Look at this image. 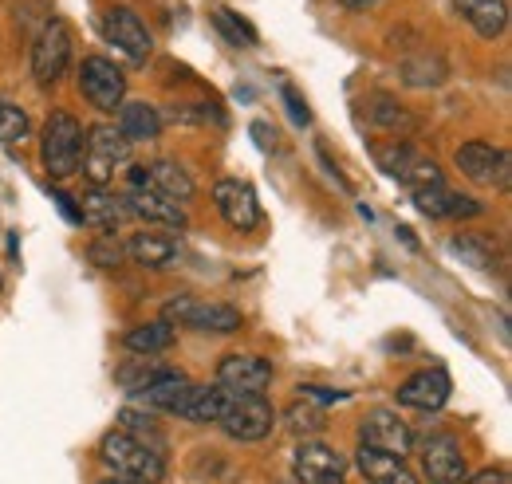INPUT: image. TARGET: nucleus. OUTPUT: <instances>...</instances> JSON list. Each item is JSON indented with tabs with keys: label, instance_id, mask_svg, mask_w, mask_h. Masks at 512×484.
<instances>
[{
	"label": "nucleus",
	"instance_id": "obj_16",
	"mask_svg": "<svg viewBox=\"0 0 512 484\" xmlns=\"http://www.w3.org/2000/svg\"><path fill=\"white\" fill-rule=\"evenodd\" d=\"M359 437H363L367 449H379V453L402 457V461H406V453H414V433L390 410H371L359 425Z\"/></svg>",
	"mask_w": 512,
	"mask_h": 484
},
{
	"label": "nucleus",
	"instance_id": "obj_3",
	"mask_svg": "<svg viewBox=\"0 0 512 484\" xmlns=\"http://www.w3.org/2000/svg\"><path fill=\"white\" fill-rule=\"evenodd\" d=\"M99 457L119 473V477H134L142 484H162L166 477V457L142 441H134L123 429H111L99 445Z\"/></svg>",
	"mask_w": 512,
	"mask_h": 484
},
{
	"label": "nucleus",
	"instance_id": "obj_24",
	"mask_svg": "<svg viewBox=\"0 0 512 484\" xmlns=\"http://www.w3.org/2000/svg\"><path fill=\"white\" fill-rule=\"evenodd\" d=\"M355 465H359V473L367 477V484H418L414 469H410L402 457H390V453L367 449V445L359 449Z\"/></svg>",
	"mask_w": 512,
	"mask_h": 484
},
{
	"label": "nucleus",
	"instance_id": "obj_15",
	"mask_svg": "<svg viewBox=\"0 0 512 484\" xmlns=\"http://www.w3.org/2000/svg\"><path fill=\"white\" fill-rule=\"evenodd\" d=\"M418 449H422V469H426L430 484L465 481V453L453 433H430Z\"/></svg>",
	"mask_w": 512,
	"mask_h": 484
},
{
	"label": "nucleus",
	"instance_id": "obj_13",
	"mask_svg": "<svg viewBox=\"0 0 512 484\" xmlns=\"http://www.w3.org/2000/svg\"><path fill=\"white\" fill-rule=\"evenodd\" d=\"M453 394V378H449L442 366H430V370H418L410 374L402 386H398V406L406 410H422V414H434L442 410Z\"/></svg>",
	"mask_w": 512,
	"mask_h": 484
},
{
	"label": "nucleus",
	"instance_id": "obj_20",
	"mask_svg": "<svg viewBox=\"0 0 512 484\" xmlns=\"http://www.w3.org/2000/svg\"><path fill=\"white\" fill-rule=\"evenodd\" d=\"M115 115H119L115 130L127 138L130 146H134V142H154V138L162 134V115H158V107L146 103V99H130Z\"/></svg>",
	"mask_w": 512,
	"mask_h": 484
},
{
	"label": "nucleus",
	"instance_id": "obj_38",
	"mask_svg": "<svg viewBox=\"0 0 512 484\" xmlns=\"http://www.w3.org/2000/svg\"><path fill=\"white\" fill-rule=\"evenodd\" d=\"M52 201L60 205V213H64L71 225H83V221H79V205H75V197H71V193H64V189H52Z\"/></svg>",
	"mask_w": 512,
	"mask_h": 484
},
{
	"label": "nucleus",
	"instance_id": "obj_23",
	"mask_svg": "<svg viewBox=\"0 0 512 484\" xmlns=\"http://www.w3.org/2000/svg\"><path fill=\"white\" fill-rule=\"evenodd\" d=\"M229 406V394L221 386H190V394L178 406V418L190 425H217Z\"/></svg>",
	"mask_w": 512,
	"mask_h": 484
},
{
	"label": "nucleus",
	"instance_id": "obj_36",
	"mask_svg": "<svg viewBox=\"0 0 512 484\" xmlns=\"http://www.w3.org/2000/svg\"><path fill=\"white\" fill-rule=\"evenodd\" d=\"M280 95H284V103H288V119L296 122V126H308V122H312V111H308L304 95H300L292 83H280Z\"/></svg>",
	"mask_w": 512,
	"mask_h": 484
},
{
	"label": "nucleus",
	"instance_id": "obj_7",
	"mask_svg": "<svg viewBox=\"0 0 512 484\" xmlns=\"http://www.w3.org/2000/svg\"><path fill=\"white\" fill-rule=\"evenodd\" d=\"M217 425L233 441H264L272 433V425H276V410H272V402L264 394H249V398L229 394V406H225Z\"/></svg>",
	"mask_w": 512,
	"mask_h": 484
},
{
	"label": "nucleus",
	"instance_id": "obj_43",
	"mask_svg": "<svg viewBox=\"0 0 512 484\" xmlns=\"http://www.w3.org/2000/svg\"><path fill=\"white\" fill-rule=\"evenodd\" d=\"M99 484H142V481H134V477H119V473H115V477H107V481H99Z\"/></svg>",
	"mask_w": 512,
	"mask_h": 484
},
{
	"label": "nucleus",
	"instance_id": "obj_35",
	"mask_svg": "<svg viewBox=\"0 0 512 484\" xmlns=\"http://www.w3.org/2000/svg\"><path fill=\"white\" fill-rule=\"evenodd\" d=\"M87 256H91L99 268H119L127 252H123V244L115 241V237H103V241H95L91 248H87Z\"/></svg>",
	"mask_w": 512,
	"mask_h": 484
},
{
	"label": "nucleus",
	"instance_id": "obj_26",
	"mask_svg": "<svg viewBox=\"0 0 512 484\" xmlns=\"http://www.w3.org/2000/svg\"><path fill=\"white\" fill-rule=\"evenodd\" d=\"M146 189H154V193H162V197L186 205V201L193 197V178L178 166V162L158 158V162L146 166Z\"/></svg>",
	"mask_w": 512,
	"mask_h": 484
},
{
	"label": "nucleus",
	"instance_id": "obj_11",
	"mask_svg": "<svg viewBox=\"0 0 512 484\" xmlns=\"http://www.w3.org/2000/svg\"><path fill=\"white\" fill-rule=\"evenodd\" d=\"M217 386L225 394H237V398L264 394L272 386V363L260 355H225L217 363Z\"/></svg>",
	"mask_w": 512,
	"mask_h": 484
},
{
	"label": "nucleus",
	"instance_id": "obj_1",
	"mask_svg": "<svg viewBox=\"0 0 512 484\" xmlns=\"http://www.w3.org/2000/svg\"><path fill=\"white\" fill-rule=\"evenodd\" d=\"M83 122L67 111H56L52 119L44 122V138H40V158H44V170L48 178L64 182L71 174H79V162H83Z\"/></svg>",
	"mask_w": 512,
	"mask_h": 484
},
{
	"label": "nucleus",
	"instance_id": "obj_37",
	"mask_svg": "<svg viewBox=\"0 0 512 484\" xmlns=\"http://www.w3.org/2000/svg\"><path fill=\"white\" fill-rule=\"evenodd\" d=\"M304 402H347V390H323V386H300Z\"/></svg>",
	"mask_w": 512,
	"mask_h": 484
},
{
	"label": "nucleus",
	"instance_id": "obj_4",
	"mask_svg": "<svg viewBox=\"0 0 512 484\" xmlns=\"http://www.w3.org/2000/svg\"><path fill=\"white\" fill-rule=\"evenodd\" d=\"M162 319L170 327H193V331H213V335H233L245 327V315L233 303H209L197 296H174L162 307Z\"/></svg>",
	"mask_w": 512,
	"mask_h": 484
},
{
	"label": "nucleus",
	"instance_id": "obj_32",
	"mask_svg": "<svg viewBox=\"0 0 512 484\" xmlns=\"http://www.w3.org/2000/svg\"><path fill=\"white\" fill-rule=\"evenodd\" d=\"M119 429L130 433L134 441H142V445L158 449V453H162V445H166V441H162V429L154 425V418H150V414H142V410H134V406H127V410L119 414Z\"/></svg>",
	"mask_w": 512,
	"mask_h": 484
},
{
	"label": "nucleus",
	"instance_id": "obj_39",
	"mask_svg": "<svg viewBox=\"0 0 512 484\" xmlns=\"http://www.w3.org/2000/svg\"><path fill=\"white\" fill-rule=\"evenodd\" d=\"M253 138L264 154H268V150H276V130H272L268 122H253Z\"/></svg>",
	"mask_w": 512,
	"mask_h": 484
},
{
	"label": "nucleus",
	"instance_id": "obj_10",
	"mask_svg": "<svg viewBox=\"0 0 512 484\" xmlns=\"http://www.w3.org/2000/svg\"><path fill=\"white\" fill-rule=\"evenodd\" d=\"M292 473L300 484H343L347 481V457L323 441H304L292 453Z\"/></svg>",
	"mask_w": 512,
	"mask_h": 484
},
{
	"label": "nucleus",
	"instance_id": "obj_34",
	"mask_svg": "<svg viewBox=\"0 0 512 484\" xmlns=\"http://www.w3.org/2000/svg\"><path fill=\"white\" fill-rule=\"evenodd\" d=\"M288 429H292L296 437L320 433V429H323V414L316 410V406H304V402H296V406L288 410Z\"/></svg>",
	"mask_w": 512,
	"mask_h": 484
},
{
	"label": "nucleus",
	"instance_id": "obj_5",
	"mask_svg": "<svg viewBox=\"0 0 512 484\" xmlns=\"http://www.w3.org/2000/svg\"><path fill=\"white\" fill-rule=\"evenodd\" d=\"M130 158V142L115 130V126H107V122H99V126H91L87 130V138H83V174L91 178L95 189H107V182L115 178V166H123Z\"/></svg>",
	"mask_w": 512,
	"mask_h": 484
},
{
	"label": "nucleus",
	"instance_id": "obj_30",
	"mask_svg": "<svg viewBox=\"0 0 512 484\" xmlns=\"http://www.w3.org/2000/svg\"><path fill=\"white\" fill-rule=\"evenodd\" d=\"M213 24H217V32H221L233 48H256V28L249 20H241L233 8H213Z\"/></svg>",
	"mask_w": 512,
	"mask_h": 484
},
{
	"label": "nucleus",
	"instance_id": "obj_25",
	"mask_svg": "<svg viewBox=\"0 0 512 484\" xmlns=\"http://www.w3.org/2000/svg\"><path fill=\"white\" fill-rule=\"evenodd\" d=\"M457 12L485 40H497L505 32V24H509V0H457Z\"/></svg>",
	"mask_w": 512,
	"mask_h": 484
},
{
	"label": "nucleus",
	"instance_id": "obj_8",
	"mask_svg": "<svg viewBox=\"0 0 512 484\" xmlns=\"http://www.w3.org/2000/svg\"><path fill=\"white\" fill-rule=\"evenodd\" d=\"M67 63H71V28L60 16H52L40 28L36 44H32V75H36V83L48 87V83H56L64 75Z\"/></svg>",
	"mask_w": 512,
	"mask_h": 484
},
{
	"label": "nucleus",
	"instance_id": "obj_18",
	"mask_svg": "<svg viewBox=\"0 0 512 484\" xmlns=\"http://www.w3.org/2000/svg\"><path fill=\"white\" fill-rule=\"evenodd\" d=\"M127 213L146 221V225H162V229H186V209L154 189H130L127 197Z\"/></svg>",
	"mask_w": 512,
	"mask_h": 484
},
{
	"label": "nucleus",
	"instance_id": "obj_44",
	"mask_svg": "<svg viewBox=\"0 0 512 484\" xmlns=\"http://www.w3.org/2000/svg\"><path fill=\"white\" fill-rule=\"evenodd\" d=\"M0 288H4V280H0Z\"/></svg>",
	"mask_w": 512,
	"mask_h": 484
},
{
	"label": "nucleus",
	"instance_id": "obj_6",
	"mask_svg": "<svg viewBox=\"0 0 512 484\" xmlns=\"http://www.w3.org/2000/svg\"><path fill=\"white\" fill-rule=\"evenodd\" d=\"M79 91L95 111L115 115L127 103V75L103 56H87L79 67Z\"/></svg>",
	"mask_w": 512,
	"mask_h": 484
},
{
	"label": "nucleus",
	"instance_id": "obj_40",
	"mask_svg": "<svg viewBox=\"0 0 512 484\" xmlns=\"http://www.w3.org/2000/svg\"><path fill=\"white\" fill-rule=\"evenodd\" d=\"M457 484H512V481H509V473H505V469H481L477 477L457 481Z\"/></svg>",
	"mask_w": 512,
	"mask_h": 484
},
{
	"label": "nucleus",
	"instance_id": "obj_22",
	"mask_svg": "<svg viewBox=\"0 0 512 484\" xmlns=\"http://www.w3.org/2000/svg\"><path fill=\"white\" fill-rule=\"evenodd\" d=\"M123 252L142 268H170L182 248H178V237L170 233H134Z\"/></svg>",
	"mask_w": 512,
	"mask_h": 484
},
{
	"label": "nucleus",
	"instance_id": "obj_14",
	"mask_svg": "<svg viewBox=\"0 0 512 484\" xmlns=\"http://www.w3.org/2000/svg\"><path fill=\"white\" fill-rule=\"evenodd\" d=\"M213 205L217 213L237 229V233H249L260 225V201H256V189L241 178H225V182L213 185Z\"/></svg>",
	"mask_w": 512,
	"mask_h": 484
},
{
	"label": "nucleus",
	"instance_id": "obj_12",
	"mask_svg": "<svg viewBox=\"0 0 512 484\" xmlns=\"http://www.w3.org/2000/svg\"><path fill=\"white\" fill-rule=\"evenodd\" d=\"M509 150L501 146H489V142H465L457 150V170L477 185H493V189H505L509 185Z\"/></svg>",
	"mask_w": 512,
	"mask_h": 484
},
{
	"label": "nucleus",
	"instance_id": "obj_31",
	"mask_svg": "<svg viewBox=\"0 0 512 484\" xmlns=\"http://www.w3.org/2000/svg\"><path fill=\"white\" fill-rule=\"evenodd\" d=\"M449 252L461 256V264H469V268H481V272H493V268H497V252H493L485 241L469 237V233L453 237V241H449Z\"/></svg>",
	"mask_w": 512,
	"mask_h": 484
},
{
	"label": "nucleus",
	"instance_id": "obj_2",
	"mask_svg": "<svg viewBox=\"0 0 512 484\" xmlns=\"http://www.w3.org/2000/svg\"><path fill=\"white\" fill-rule=\"evenodd\" d=\"M371 158L379 162V170H383V174L398 178L410 193L446 182V178H442V170H438V162H434V158H426L418 146H410V142H402V138L375 142V146H371Z\"/></svg>",
	"mask_w": 512,
	"mask_h": 484
},
{
	"label": "nucleus",
	"instance_id": "obj_9",
	"mask_svg": "<svg viewBox=\"0 0 512 484\" xmlns=\"http://www.w3.org/2000/svg\"><path fill=\"white\" fill-rule=\"evenodd\" d=\"M103 36H107V44H115L130 63H146L150 52H154V40H150L142 16H138L134 8H127V4H115V8L103 12Z\"/></svg>",
	"mask_w": 512,
	"mask_h": 484
},
{
	"label": "nucleus",
	"instance_id": "obj_41",
	"mask_svg": "<svg viewBox=\"0 0 512 484\" xmlns=\"http://www.w3.org/2000/svg\"><path fill=\"white\" fill-rule=\"evenodd\" d=\"M339 4H343L347 12H367V8H375L379 0H339Z\"/></svg>",
	"mask_w": 512,
	"mask_h": 484
},
{
	"label": "nucleus",
	"instance_id": "obj_27",
	"mask_svg": "<svg viewBox=\"0 0 512 484\" xmlns=\"http://www.w3.org/2000/svg\"><path fill=\"white\" fill-rule=\"evenodd\" d=\"M398 79L406 87H418V91L442 87L449 79V63L438 52H418V56H406V60L398 63Z\"/></svg>",
	"mask_w": 512,
	"mask_h": 484
},
{
	"label": "nucleus",
	"instance_id": "obj_33",
	"mask_svg": "<svg viewBox=\"0 0 512 484\" xmlns=\"http://www.w3.org/2000/svg\"><path fill=\"white\" fill-rule=\"evenodd\" d=\"M28 115H24V107H16L12 99H0V142L4 146H16V142H24L28 138Z\"/></svg>",
	"mask_w": 512,
	"mask_h": 484
},
{
	"label": "nucleus",
	"instance_id": "obj_29",
	"mask_svg": "<svg viewBox=\"0 0 512 484\" xmlns=\"http://www.w3.org/2000/svg\"><path fill=\"white\" fill-rule=\"evenodd\" d=\"M123 343H127V351L150 359V355H162V351H170V347H174V327H170L166 319L138 323V327H130L127 335H123Z\"/></svg>",
	"mask_w": 512,
	"mask_h": 484
},
{
	"label": "nucleus",
	"instance_id": "obj_19",
	"mask_svg": "<svg viewBox=\"0 0 512 484\" xmlns=\"http://www.w3.org/2000/svg\"><path fill=\"white\" fill-rule=\"evenodd\" d=\"M190 378L182 370H158L142 390H138V402L150 406V410H162V414H178L182 398L190 394Z\"/></svg>",
	"mask_w": 512,
	"mask_h": 484
},
{
	"label": "nucleus",
	"instance_id": "obj_42",
	"mask_svg": "<svg viewBox=\"0 0 512 484\" xmlns=\"http://www.w3.org/2000/svg\"><path fill=\"white\" fill-rule=\"evenodd\" d=\"M398 237H402V241L410 244V248H418V241H414V233H410V229H406V225H398Z\"/></svg>",
	"mask_w": 512,
	"mask_h": 484
},
{
	"label": "nucleus",
	"instance_id": "obj_21",
	"mask_svg": "<svg viewBox=\"0 0 512 484\" xmlns=\"http://www.w3.org/2000/svg\"><path fill=\"white\" fill-rule=\"evenodd\" d=\"M414 205H418V213H426V217H477V213H481V201L453 193L446 182L430 185V189H418V193H414Z\"/></svg>",
	"mask_w": 512,
	"mask_h": 484
},
{
	"label": "nucleus",
	"instance_id": "obj_17",
	"mask_svg": "<svg viewBox=\"0 0 512 484\" xmlns=\"http://www.w3.org/2000/svg\"><path fill=\"white\" fill-rule=\"evenodd\" d=\"M127 217H130L127 201L115 197V193H107V189H91V193L79 197V221H83L87 229H95V233L115 237V229H123Z\"/></svg>",
	"mask_w": 512,
	"mask_h": 484
},
{
	"label": "nucleus",
	"instance_id": "obj_28",
	"mask_svg": "<svg viewBox=\"0 0 512 484\" xmlns=\"http://www.w3.org/2000/svg\"><path fill=\"white\" fill-rule=\"evenodd\" d=\"M363 107H367V122H371V126H379V130H386V134L406 138V134H414V130H418V119H414L398 99H390V95H371Z\"/></svg>",
	"mask_w": 512,
	"mask_h": 484
}]
</instances>
